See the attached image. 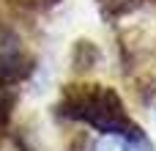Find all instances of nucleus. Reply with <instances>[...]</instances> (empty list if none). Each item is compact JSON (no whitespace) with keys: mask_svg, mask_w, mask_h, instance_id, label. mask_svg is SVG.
<instances>
[{"mask_svg":"<svg viewBox=\"0 0 156 151\" xmlns=\"http://www.w3.org/2000/svg\"><path fill=\"white\" fill-rule=\"evenodd\" d=\"M93 151H132V143L123 138V135H115V132H107L96 140Z\"/></svg>","mask_w":156,"mask_h":151,"instance_id":"1","label":"nucleus"},{"mask_svg":"<svg viewBox=\"0 0 156 151\" xmlns=\"http://www.w3.org/2000/svg\"><path fill=\"white\" fill-rule=\"evenodd\" d=\"M132 151H151V149H148V143H145V140H143V143L137 140V143H132Z\"/></svg>","mask_w":156,"mask_h":151,"instance_id":"2","label":"nucleus"}]
</instances>
